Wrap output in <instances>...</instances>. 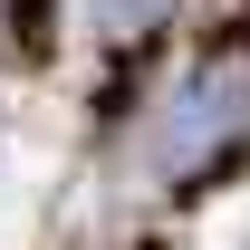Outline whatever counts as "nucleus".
Here are the masks:
<instances>
[{"label":"nucleus","instance_id":"1","mask_svg":"<svg viewBox=\"0 0 250 250\" xmlns=\"http://www.w3.org/2000/svg\"><path fill=\"white\" fill-rule=\"evenodd\" d=\"M231 135H250V48H212L173 77V96L154 116V164H202Z\"/></svg>","mask_w":250,"mask_h":250}]
</instances>
